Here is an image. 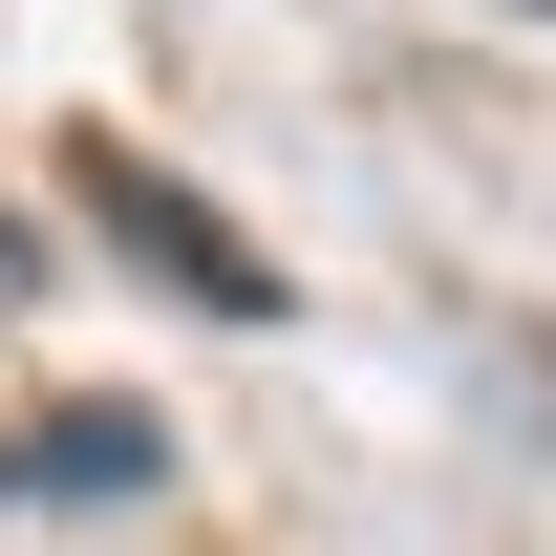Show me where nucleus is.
I'll return each mask as SVG.
<instances>
[{
	"mask_svg": "<svg viewBox=\"0 0 556 556\" xmlns=\"http://www.w3.org/2000/svg\"><path fill=\"white\" fill-rule=\"evenodd\" d=\"M0 300H22V236H0Z\"/></svg>",
	"mask_w": 556,
	"mask_h": 556,
	"instance_id": "7ed1b4c3",
	"label": "nucleus"
},
{
	"mask_svg": "<svg viewBox=\"0 0 556 556\" xmlns=\"http://www.w3.org/2000/svg\"><path fill=\"white\" fill-rule=\"evenodd\" d=\"M172 450H150V407H43V428H0V492H150Z\"/></svg>",
	"mask_w": 556,
	"mask_h": 556,
	"instance_id": "f03ea898",
	"label": "nucleus"
},
{
	"mask_svg": "<svg viewBox=\"0 0 556 556\" xmlns=\"http://www.w3.org/2000/svg\"><path fill=\"white\" fill-rule=\"evenodd\" d=\"M86 214H108V236H129V257H150V278H193L214 321H278V278H257V257H236V236H214V214H193V193H172V172H108V150H86Z\"/></svg>",
	"mask_w": 556,
	"mask_h": 556,
	"instance_id": "f257e3e1",
	"label": "nucleus"
}]
</instances>
